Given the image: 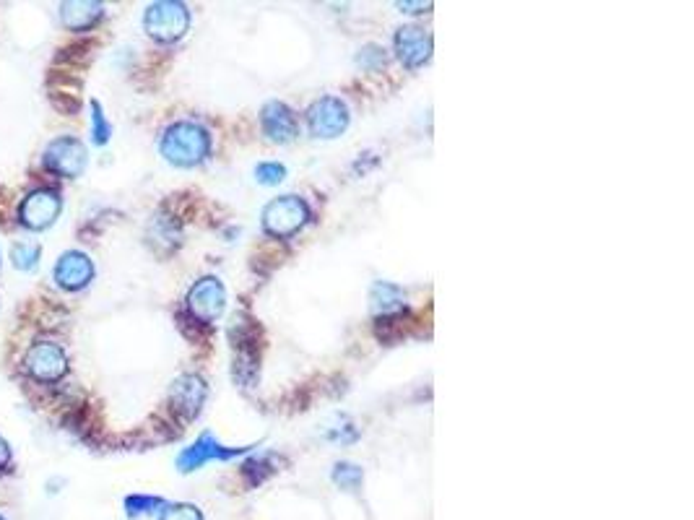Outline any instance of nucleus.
<instances>
[{"label":"nucleus","instance_id":"5","mask_svg":"<svg viewBox=\"0 0 694 520\" xmlns=\"http://www.w3.org/2000/svg\"><path fill=\"white\" fill-rule=\"evenodd\" d=\"M227 307V289L216 276L195 281L188 292V312L198 323H214Z\"/></svg>","mask_w":694,"mask_h":520},{"label":"nucleus","instance_id":"16","mask_svg":"<svg viewBox=\"0 0 694 520\" xmlns=\"http://www.w3.org/2000/svg\"><path fill=\"white\" fill-rule=\"evenodd\" d=\"M39 258H42V247H39L37 242H19V245H13L11 250L13 266L19 268V271H32L39 263Z\"/></svg>","mask_w":694,"mask_h":520},{"label":"nucleus","instance_id":"22","mask_svg":"<svg viewBox=\"0 0 694 520\" xmlns=\"http://www.w3.org/2000/svg\"><path fill=\"white\" fill-rule=\"evenodd\" d=\"M273 468H271V463L268 461H263V458H253V461H247L245 463V468H242V474H245V479L250 481V484H260V481L266 479L268 474H271Z\"/></svg>","mask_w":694,"mask_h":520},{"label":"nucleus","instance_id":"19","mask_svg":"<svg viewBox=\"0 0 694 520\" xmlns=\"http://www.w3.org/2000/svg\"><path fill=\"white\" fill-rule=\"evenodd\" d=\"M159 520H203V515L198 507L188 505V502H172V505L164 502V507L159 510Z\"/></svg>","mask_w":694,"mask_h":520},{"label":"nucleus","instance_id":"26","mask_svg":"<svg viewBox=\"0 0 694 520\" xmlns=\"http://www.w3.org/2000/svg\"><path fill=\"white\" fill-rule=\"evenodd\" d=\"M0 520H6V518H3V515H0Z\"/></svg>","mask_w":694,"mask_h":520},{"label":"nucleus","instance_id":"15","mask_svg":"<svg viewBox=\"0 0 694 520\" xmlns=\"http://www.w3.org/2000/svg\"><path fill=\"white\" fill-rule=\"evenodd\" d=\"M370 305L377 318H393V315L406 310V294H403L401 286L377 281L370 292Z\"/></svg>","mask_w":694,"mask_h":520},{"label":"nucleus","instance_id":"6","mask_svg":"<svg viewBox=\"0 0 694 520\" xmlns=\"http://www.w3.org/2000/svg\"><path fill=\"white\" fill-rule=\"evenodd\" d=\"M45 167L55 172L58 177H78L86 169V146L78 138L60 136L47 143L45 149Z\"/></svg>","mask_w":694,"mask_h":520},{"label":"nucleus","instance_id":"10","mask_svg":"<svg viewBox=\"0 0 694 520\" xmlns=\"http://www.w3.org/2000/svg\"><path fill=\"white\" fill-rule=\"evenodd\" d=\"M208 396V385L201 375H182L172 383L169 390V401L172 409L182 416V419H195L201 414V406Z\"/></svg>","mask_w":694,"mask_h":520},{"label":"nucleus","instance_id":"25","mask_svg":"<svg viewBox=\"0 0 694 520\" xmlns=\"http://www.w3.org/2000/svg\"><path fill=\"white\" fill-rule=\"evenodd\" d=\"M398 8L406 13H419L424 11V8H429V3H398Z\"/></svg>","mask_w":694,"mask_h":520},{"label":"nucleus","instance_id":"8","mask_svg":"<svg viewBox=\"0 0 694 520\" xmlns=\"http://www.w3.org/2000/svg\"><path fill=\"white\" fill-rule=\"evenodd\" d=\"M60 211H63V198L55 190L42 188L26 195L19 208V221L26 229L39 232V229L52 227L55 219L60 216Z\"/></svg>","mask_w":694,"mask_h":520},{"label":"nucleus","instance_id":"13","mask_svg":"<svg viewBox=\"0 0 694 520\" xmlns=\"http://www.w3.org/2000/svg\"><path fill=\"white\" fill-rule=\"evenodd\" d=\"M396 52L406 68H419L432 55V37L419 26H401L396 32Z\"/></svg>","mask_w":694,"mask_h":520},{"label":"nucleus","instance_id":"3","mask_svg":"<svg viewBox=\"0 0 694 520\" xmlns=\"http://www.w3.org/2000/svg\"><path fill=\"white\" fill-rule=\"evenodd\" d=\"M310 221V206L297 195H281L263 208V229L271 237L286 240Z\"/></svg>","mask_w":694,"mask_h":520},{"label":"nucleus","instance_id":"17","mask_svg":"<svg viewBox=\"0 0 694 520\" xmlns=\"http://www.w3.org/2000/svg\"><path fill=\"white\" fill-rule=\"evenodd\" d=\"M362 479V468L354 466V463H338V466L333 468V481H336L341 489H346V492H357Z\"/></svg>","mask_w":694,"mask_h":520},{"label":"nucleus","instance_id":"2","mask_svg":"<svg viewBox=\"0 0 694 520\" xmlns=\"http://www.w3.org/2000/svg\"><path fill=\"white\" fill-rule=\"evenodd\" d=\"M190 26V11L185 3H175V0H159L151 3L143 13V29L154 37L156 42H175V39L185 37Z\"/></svg>","mask_w":694,"mask_h":520},{"label":"nucleus","instance_id":"14","mask_svg":"<svg viewBox=\"0 0 694 520\" xmlns=\"http://www.w3.org/2000/svg\"><path fill=\"white\" fill-rule=\"evenodd\" d=\"M104 16L102 3L94 0H68L60 6V21L71 32H86Z\"/></svg>","mask_w":694,"mask_h":520},{"label":"nucleus","instance_id":"11","mask_svg":"<svg viewBox=\"0 0 694 520\" xmlns=\"http://www.w3.org/2000/svg\"><path fill=\"white\" fill-rule=\"evenodd\" d=\"M91 279H94V263H91V258L86 253L68 250L55 263V281H58V286L68 289V292L84 289V286H89Z\"/></svg>","mask_w":694,"mask_h":520},{"label":"nucleus","instance_id":"20","mask_svg":"<svg viewBox=\"0 0 694 520\" xmlns=\"http://www.w3.org/2000/svg\"><path fill=\"white\" fill-rule=\"evenodd\" d=\"M110 123H107V117H104L102 107H99V102H91V136H94V143H107L110 141Z\"/></svg>","mask_w":694,"mask_h":520},{"label":"nucleus","instance_id":"7","mask_svg":"<svg viewBox=\"0 0 694 520\" xmlns=\"http://www.w3.org/2000/svg\"><path fill=\"white\" fill-rule=\"evenodd\" d=\"M307 125L315 138H336L349 125V107L338 97H323L307 110Z\"/></svg>","mask_w":694,"mask_h":520},{"label":"nucleus","instance_id":"9","mask_svg":"<svg viewBox=\"0 0 694 520\" xmlns=\"http://www.w3.org/2000/svg\"><path fill=\"white\" fill-rule=\"evenodd\" d=\"M247 448H224L219 440H216L211 432H203L198 440L190 445V448H185L180 453V458H177V468L180 471H195V468H201L203 463L208 461H229V458H237V455L245 453Z\"/></svg>","mask_w":694,"mask_h":520},{"label":"nucleus","instance_id":"1","mask_svg":"<svg viewBox=\"0 0 694 520\" xmlns=\"http://www.w3.org/2000/svg\"><path fill=\"white\" fill-rule=\"evenodd\" d=\"M159 149H162V156L169 164L195 167L211 154V136H208V130L203 125L180 120V123H172L164 130Z\"/></svg>","mask_w":694,"mask_h":520},{"label":"nucleus","instance_id":"24","mask_svg":"<svg viewBox=\"0 0 694 520\" xmlns=\"http://www.w3.org/2000/svg\"><path fill=\"white\" fill-rule=\"evenodd\" d=\"M11 463V448H8L6 437H0V468H6Z\"/></svg>","mask_w":694,"mask_h":520},{"label":"nucleus","instance_id":"21","mask_svg":"<svg viewBox=\"0 0 694 520\" xmlns=\"http://www.w3.org/2000/svg\"><path fill=\"white\" fill-rule=\"evenodd\" d=\"M255 177H258V182H263V185H279L286 177V167L279 162H263L255 169Z\"/></svg>","mask_w":694,"mask_h":520},{"label":"nucleus","instance_id":"23","mask_svg":"<svg viewBox=\"0 0 694 520\" xmlns=\"http://www.w3.org/2000/svg\"><path fill=\"white\" fill-rule=\"evenodd\" d=\"M383 52L385 50H380V47H375V45L364 47L362 55H359V63H362L364 68H372V60H375V68H380V65H385Z\"/></svg>","mask_w":694,"mask_h":520},{"label":"nucleus","instance_id":"12","mask_svg":"<svg viewBox=\"0 0 694 520\" xmlns=\"http://www.w3.org/2000/svg\"><path fill=\"white\" fill-rule=\"evenodd\" d=\"M260 128L273 143H289L297 138L299 123L284 102H268L260 112Z\"/></svg>","mask_w":694,"mask_h":520},{"label":"nucleus","instance_id":"18","mask_svg":"<svg viewBox=\"0 0 694 520\" xmlns=\"http://www.w3.org/2000/svg\"><path fill=\"white\" fill-rule=\"evenodd\" d=\"M164 500L162 497H146V494H130L125 500V510H128L130 518H138V515L154 513V510H162Z\"/></svg>","mask_w":694,"mask_h":520},{"label":"nucleus","instance_id":"4","mask_svg":"<svg viewBox=\"0 0 694 520\" xmlns=\"http://www.w3.org/2000/svg\"><path fill=\"white\" fill-rule=\"evenodd\" d=\"M24 367L39 383H55L68 372V354L55 341H37L26 351Z\"/></svg>","mask_w":694,"mask_h":520}]
</instances>
